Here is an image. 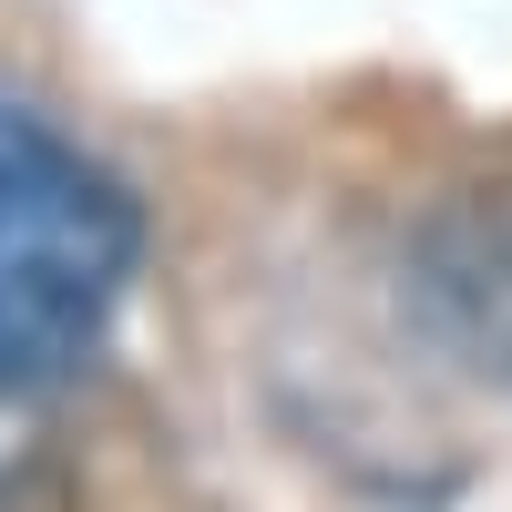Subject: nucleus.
I'll list each match as a JSON object with an SVG mask.
<instances>
[{
  "mask_svg": "<svg viewBox=\"0 0 512 512\" xmlns=\"http://www.w3.org/2000/svg\"><path fill=\"white\" fill-rule=\"evenodd\" d=\"M134 256V195L31 103H0V400L52 390L103 349Z\"/></svg>",
  "mask_w": 512,
  "mask_h": 512,
  "instance_id": "obj_1",
  "label": "nucleus"
}]
</instances>
